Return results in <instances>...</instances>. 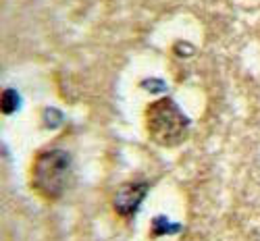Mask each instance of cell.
<instances>
[{"instance_id": "obj_3", "label": "cell", "mask_w": 260, "mask_h": 241, "mask_svg": "<svg viewBox=\"0 0 260 241\" xmlns=\"http://www.w3.org/2000/svg\"><path fill=\"white\" fill-rule=\"evenodd\" d=\"M146 193H148V183H144V181H134V183L121 185L119 191L115 193V200H113L115 210L121 216L132 218L138 212V208H140Z\"/></svg>"}, {"instance_id": "obj_2", "label": "cell", "mask_w": 260, "mask_h": 241, "mask_svg": "<svg viewBox=\"0 0 260 241\" xmlns=\"http://www.w3.org/2000/svg\"><path fill=\"white\" fill-rule=\"evenodd\" d=\"M148 133L160 146H177L187 137L189 119L177 106L175 100L162 98L148 106L146 111Z\"/></svg>"}, {"instance_id": "obj_1", "label": "cell", "mask_w": 260, "mask_h": 241, "mask_svg": "<svg viewBox=\"0 0 260 241\" xmlns=\"http://www.w3.org/2000/svg\"><path fill=\"white\" fill-rule=\"evenodd\" d=\"M73 173V160L64 150L40 152L31 166V185L44 200H58L67 191Z\"/></svg>"}, {"instance_id": "obj_4", "label": "cell", "mask_w": 260, "mask_h": 241, "mask_svg": "<svg viewBox=\"0 0 260 241\" xmlns=\"http://www.w3.org/2000/svg\"><path fill=\"white\" fill-rule=\"evenodd\" d=\"M3 111L5 113H13L15 108L19 106V94L15 92V90H7L5 92V96H3Z\"/></svg>"}]
</instances>
